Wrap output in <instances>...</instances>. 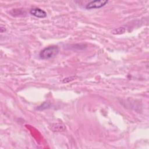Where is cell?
<instances>
[{"instance_id": "5", "label": "cell", "mask_w": 149, "mask_h": 149, "mask_svg": "<svg viewBox=\"0 0 149 149\" xmlns=\"http://www.w3.org/2000/svg\"><path fill=\"white\" fill-rule=\"evenodd\" d=\"M3 28H5V27H2V26L1 27V29H1V33H3V32L6 30L5 29H3Z\"/></svg>"}, {"instance_id": "2", "label": "cell", "mask_w": 149, "mask_h": 149, "mask_svg": "<svg viewBox=\"0 0 149 149\" xmlns=\"http://www.w3.org/2000/svg\"><path fill=\"white\" fill-rule=\"evenodd\" d=\"M108 3V1H102V0H95L93 1L88 3L86 5V8L87 9H98L100 8Z\"/></svg>"}, {"instance_id": "1", "label": "cell", "mask_w": 149, "mask_h": 149, "mask_svg": "<svg viewBox=\"0 0 149 149\" xmlns=\"http://www.w3.org/2000/svg\"><path fill=\"white\" fill-rule=\"evenodd\" d=\"M59 52L58 47L56 45H51L42 49L39 54L42 59H48L56 56Z\"/></svg>"}, {"instance_id": "3", "label": "cell", "mask_w": 149, "mask_h": 149, "mask_svg": "<svg viewBox=\"0 0 149 149\" xmlns=\"http://www.w3.org/2000/svg\"><path fill=\"white\" fill-rule=\"evenodd\" d=\"M30 13L38 18H44L47 16V13L38 8H34L30 9Z\"/></svg>"}, {"instance_id": "4", "label": "cell", "mask_w": 149, "mask_h": 149, "mask_svg": "<svg viewBox=\"0 0 149 149\" xmlns=\"http://www.w3.org/2000/svg\"><path fill=\"white\" fill-rule=\"evenodd\" d=\"M126 31V29L123 27H119V28H116L115 29H114L112 31V33L113 34H123Z\"/></svg>"}]
</instances>
